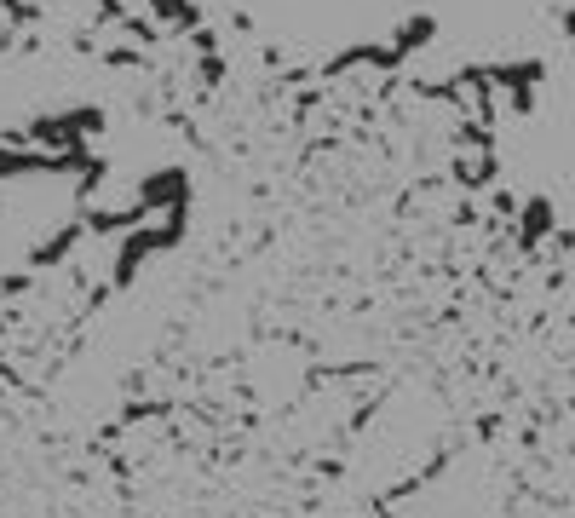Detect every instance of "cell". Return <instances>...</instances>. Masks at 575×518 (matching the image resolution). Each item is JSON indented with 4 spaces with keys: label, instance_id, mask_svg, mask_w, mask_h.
<instances>
[{
    "label": "cell",
    "instance_id": "1",
    "mask_svg": "<svg viewBox=\"0 0 575 518\" xmlns=\"http://www.w3.org/2000/svg\"><path fill=\"white\" fill-rule=\"evenodd\" d=\"M432 35H437V18H426V12H414V18L397 24V41H403V47H426Z\"/></svg>",
    "mask_w": 575,
    "mask_h": 518
},
{
    "label": "cell",
    "instance_id": "2",
    "mask_svg": "<svg viewBox=\"0 0 575 518\" xmlns=\"http://www.w3.org/2000/svg\"><path fill=\"white\" fill-rule=\"evenodd\" d=\"M150 12H156L161 24H179V29L196 24V6L190 0H150Z\"/></svg>",
    "mask_w": 575,
    "mask_h": 518
},
{
    "label": "cell",
    "instance_id": "3",
    "mask_svg": "<svg viewBox=\"0 0 575 518\" xmlns=\"http://www.w3.org/2000/svg\"><path fill=\"white\" fill-rule=\"evenodd\" d=\"M547 231H552V202L547 196H535V202L524 208V236H547Z\"/></svg>",
    "mask_w": 575,
    "mask_h": 518
}]
</instances>
